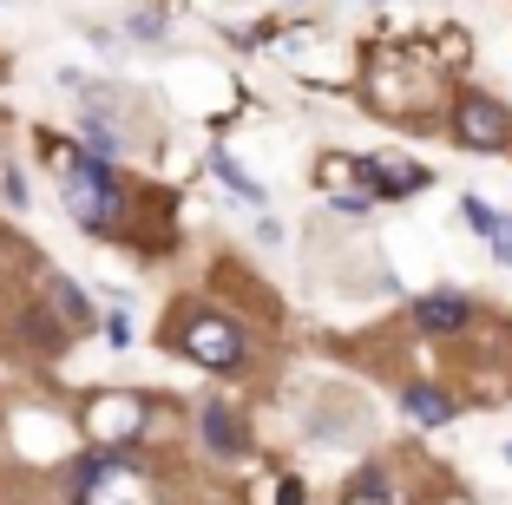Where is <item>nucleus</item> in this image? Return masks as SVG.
Instances as JSON below:
<instances>
[{
	"label": "nucleus",
	"instance_id": "nucleus-1",
	"mask_svg": "<svg viewBox=\"0 0 512 505\" xmlns=\"http://www.w3.org/2000/svg\"><path fill=\"white\" fill-rule=\"evenodd\" d=\"M60 197L86 230H112L125 217V191H119V171L92 151H60Z\"/></svg>",
	"mask_w": 512,
	"mask_h": 505
},
{
	"label": "nucleus",
	"instance_id": "nucleus-2",
	"mask_svg": "<svg viewBox=\"0 0 512 505\" xmlns=\"http://www.w3.org/2000/svg\"><path fill=\"white\" fill-rule=\"evenodd\" d=\"M453 138L467 151H506L512 145V112L486 92H460L453 99Z\"/></svg>",
	"mask_w": 512,
	"mask_h": 505
},
{
	"label": "nucleus",
	"instance_id": "nucleus-3",
	"mask_svg": "<svg viewBox=\"0 0 512 505\" xmlns=\"http://www.w3.org/2000/svg\"><path fill=\"white\" fill-rule=\"evenodd\" d=\"M184 355L204 361V368H237L243 361V328L224 322V315H191V328L178 335Z\"/></svg>",
	"mask_w": 512,
	"mask_h": 505
},
{
	"label": "nucleus",
	"instance_id": "nucleus-4",
	"mask_svg": "<svg viewBox=\"0 0 512 505\" xmlns=\"http://www.w3.org/2000/svg\"><path fill=\"white\" fill-rule=\"evenodd\" d=\"M355 178H362L375 197H414V191H427V184H434V171L401 164V158H362V164H355Z\"/></svg>",
	"mask_w": 512,
	"mask_h": 505
},
{
	"label": "nucleus",
	"instance_id": "nucleus-5",
	"mask_svg": "<svg viewBox=\"0 0 512 505\" xmlns=\"http://www.w3.org/2000/svg\"><path fill=\"white\" fill-rule=\"evenodd\" d=\"M467 322H473V302L467 296H447V289H440V296L414 302V328H421V335H460Z\"/></svg>",
	"mask_w": 512,
	"mask_h": 505
},
{
	"label": "nucleus",
	"instance_id": "nucleus-6",
	"mask_svg": "<svg viewBox=\"0 0 512 505\" xmlns=\"http://www.w3.org/2000/svg\"><path fill=\"white\" fill-rule=\"evenodd\" d=\"M401 407H407V420H421V427H447L453 420V401L440 394V387H427V381H407Z\"/></svg>",
	"mask_w": 512,
	"mask_h": 505
},
{
	"label": "nucleus",
	"instance_id": "nucleus-7",
	"mask_svg": "<svg viewBox=\"0 0 512 505\" xmlns=\"http://www.w3.org/2000/svg\"><path fill=\"white\" fill-rule=\"evenodd\" d=\"M138 420H145V407H138L132 394H125V401H99V407H92V433H99V440H132Z\"/></svg>",
	"mask_w": 512,
	"mask_h": 505
},
{
	"label": "nucleus",
	"instance_id": "nucleus-8",
	"mask_svg": "<svg viewBox=\"0 0 512 505\" xmlns=\"http://www.w3.org/2000/svg\"><path fill=\"white\" fill-rule=\"evenodd\" d=\"M204 446H211V453H224V460H237V453H243V420L230 414L224 401L204 407Z\"/></svg>",
	"mask_w": 512,
	"mask_h": 505
},
{
	"label": "nucleus",
	"instance_id": "nucleus-9",
	"mask_svg": "<svg viewBox=\"0 0 512 505\" xmlns=\"http://www.w3.org/2000/svg\"><path fill=\"white\" fill-rule=\"evenodd\" d=\"M53 309H60V315H66V322H86V315H92V302H86V296H79V289H73V283H66V276H53Z\"/></svg>",
	"mask_w": 512,
	"mask_h": 505
},
{
	"label": "nucleus",
	"instance_id": "nucleus-10",
	"mask_svg": "<svg viewBox=\"0 0 512 505\" xmlns=\"http://www.w3.org/2000/svg\"><path fill=\"white\" fill-rule=\"evenodd\" d=\"M460 217H467V230H473V237H493L499 210H493V204H480V197H460Z\"/></svg>",
	"mask_w": 512,
	"mask_h": 505
},
{
	"label": "nucleus",
	"instance_id": "nucleus-11",
	"mask_svg": "<svg viewBox=\"0 0 512 505\" xmlns=\"http://www.w3.org/2000/svg\"><path fill=\"white\" fill-rule=\"evenodd\" d=\"M27 342H40V348H60V342H66V328H60L53 315L40 309V315H27Z\"/></svg>",
	"mask_w": 512,
	"mask_h": 505
},
{
	"label": "nucleus",
	"instance_id": "nucleus-12",
	"mask_svg": "<svg viewBox=\"0 0 512 505\" xmlns=\"http://www.w3.org/2000/svg\"><path fill=\"white\" fill-rule=\"evenodd\" d=\"M217 178H224V184H230L237 197H250V204H263V191H256V184L243 178V171H237V158H224V151H217Z\"/></svg>",
	"mask_w": 512,
	"mask_h": 505
},
{
	"label": "nucleus",
	"instance_id": "nucleus-13",
	"mask_svg": "<svg viewBox=\"0 0 512 505\" xmlns=\"http://www.w3.org/2000/svg\"><path fill=\"white\" fill-rule=\"evenodd\" d=\"M86 145L99 151V158H119V138H112V132H106L99 119H86Z\"/></svg>",
	"mask_w": 512,
	"mask_h": 505
},
{
	"label": "nucleus",
	"instance_id": "nucleus-14",
	"mask_svg": "<svg viewBox=\"0 0 512 505\" xmlns=\"http://www.w3.org/2000/svg\"><path fill=\"white\" fill-rule=\"evenodd\" d=\"M486 243H493V256H499V263H512V217H499Z\"/></svg>",
	"mask_w": 512,
	"mask_h": 505
},
{
	"label": "nucleus",
	"instance_id": "nucleus-15",
	"mask_svg": "<svg viewBox=\"0 0 512 505\" xmlns=\"http://www.w3.org/2000/svg\"><path fill=\"white\" fill-rule=\"evenodd\" d=\"M106 342H112V348L132 342V322H125V315H112V322H106Z\"/></svg>",
	"mask_w": 512,
	"mask_h": 505
},
{
	"label": "nucleus",
	"instance_id": "nucleus-16",
	"mask_svg": "<svg viewBox=\"0 0 512 505\" xmlns=\"http://www.w3.org/2000/svg\"><path fill=\"white\" fill-rule=\"evenodd\" d=\"M506 460H512V446H506Z\"/></svg>",
	"mask_w": 512,
	"mask_h": 505
}]
</instances>
